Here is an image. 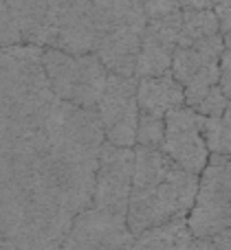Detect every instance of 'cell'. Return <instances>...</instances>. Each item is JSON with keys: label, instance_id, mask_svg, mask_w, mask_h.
<instances>
[{"label": "cell", "instance_id": "cell-1", "mask_svg": "<svg viewBox=\"0 0 231 250\" xmlns=\"http://www.w3.org/2000/svg\"><path fill=\"white\" fill-rule=\"evenodd\" d=\"M198 191V176L167 158L161 149L135 147V178L128 204V226L135 235L187 220Z\"/></svg>", "mask_w": 231, "mask_h": 250}, {"label": "cell", "instance_id": "cell-3", "mask_svg": "<svg viewBox=\"0 0 231 250\" xmlns=\"http://www.w3.org/2000/svg\"><path fill=\"white\" fill-rule=\"evenodd\" d=\"M110 26L97 48L110 75L135 77L145 33V0H108Z\"/></svg>", "mask_w": 231, "mask_h": 250}, {"label": "cell", "instance_id": "cell-20", "mask_svg": "<svg viewBox=\"0 0 231 250\" xmlns=\"http://www.w3.org/2000/svg\"><path fill=\"white\" fill-rule=\"evenodd\" d=\"M227 104H229L227 95L220 90V86H214L205 97H203V101L194 110H196L201 117H205V119H209V117H223L225 110H227Z\"/></svg>", "mask_w": 231, "mask_h": 250}, {"label": "cell", "instance_id": "cell-6", "mask_svg": "<svg viewBox=\"0 0 231 250\" xmlns=\"http://www.w3.org/2000/svg\"><path fill=\"white\" fill-rule=\"evenodd\" d=\"M110 26V2L108 0H70L62 18L57 38L48 48L88 55L97 53L106 31Z\"/></svg>", "mask_w": 231, "mask_h": 250}, {"label": "cell", "instance_id": "cell-8", "mask_svg": "<svg viewBox=\"0 0 231 250\" xmlns=\"http://www.w3.org/2000/svg\"><path fill=\"white\" fill-rule=\"evenodd\" d=\"M106 143L117 147H137V125H139V101H137V79L123 75H110L104 97L97 105Z\"/></svg>", "mask_w": 231, "mask_h": 250}, {"label": "cell", "instance_id": "cell-10", "mask_svg": "<svg viewBox=\"0 0 231 250\" xmlns=\"http://www.w3.org/2000/svg\"><path fill=\"white\" fill-rule=\"evenodd\" d=\"M203 121L205 117H201L189 105L172 110L165 117V136L161 151L194 176H201L211 156L203 138Z\"/></svg>", "mask_w": 231, "mask_h": 250}, {"label": "cell", "instance_id": "cell-16", "mask_svg": "<svg viewBox=\"0 0 231 250\" xmlns=\"http://www.w3.org/2000/svg\"><path fill=\"white\" fill-rule=\"evenodd\" d=\"M176 222L159 226V229H150V230H145V233L137 235L135 248L132 250H176V244H174Z\"/></svg>", "mask_w": 231, "mask_h": 250}, {"label": "cell", "instance_id": "cell-5", "mask_svg": "<svg viewBox=\"0 0 231 250\" xmlns=\"http://www.w3.org/2000/svg\"><path fill=\"white\" fill-rule=\"evenodd\" d=\"M225 53V38L201 40L192 46H179L172 62V77L183 86L185 105L196 108L203 97L218 86L220 79V57Z\"/></svg>", "mask_w": 231, "mask_h": 250}, {"label": "cell", "instance_id": "cell-9", "mask_svg": "<svg viewBox=\"0 0 231 250\" xmlns=\"http://www.w3.org/2000/svg\"><path fill=\"white\" fill-rule=\"evenodd\" d=\"M132 178H135V147H117L104 143L91 207L126 217L132 193Z\"/></svg>", "mask_w": 231, "mask_h": 250}, {"label": "cell", "instance_id": "cell-26", "mask_svg": "<svg viewBox=\"0 0 231 250\" xmlns=\"http://www.w3.org/2000/svg\"><path fill=\"white\" fill-rule=\"evenodd\" d=\"M216 2H218V0H214V4H216Z\"/></svg>", "mask_w": 231, "mask_h": 250}, {"label": "cell", "instance_id": "cell-23", "mask_svg": "<svg viewBox=\"0 0 231 250\" xmlns=\"http://www.w3.org/2000/svg\"><path fill=\"white\" fill-rule=\"evenodd\" d=\"M183 9H214V0H179Z\"/></svg>", "mask_w": 231, "mask_h": 250}, {"label": "cell", "instance_id": "cell-11", "mask_svg": "<svg viewBox=\"0 0 231 250\" xmlns=\"http://www.w3.org/2000/svg\"><path fill=\"white\" fill-rule=\"evenodd\" d=\"M181 24H183V11L148 20L135 73L139 79L172 75V62H174V53L179 48Z\"/></svg>", "mask_w": 231, "mask_h": 250}, {"label": "cell", "instance_id": "cell-19", "mask_svg": "<svg viewBox=\"0 0 231 250\" xmlns=\"http://www.w3.org/2000/svg\"><path fill=\"white\" fill-rule=\"evenodd\" d=\"M22 44V33L9 11L7 0H0V48Z\"/></svg>", "mask_w": 231, "mask_h": 250}, {"label": "cell", "instance_id": "cell-17", "mask_svg": "<svg viewBox=\"0 0 231 250\" xmlns=\"http://www.w3.org/2000/svg\"><path fill=\"white\" fill-rule=\"evenodd\" d=\"M163 136H165V119L141 112L139 125H137V145L150 147V149H161Z\"/></svg>", "mask_w": 231, "mask_h": 250}, {"label": "cell", "instance_id": "cell-2", "mask_svg": "<svg viewBox=\"0 0 231 250\" xmlns=\"http://www.w3.org/2000/svg\"><path fill=\"white\" fill-rule=\"evenodd\" d=\"M42 60L44 73L57 99L79 108L99 105L110 73L97 53L70 55L57 48H44Z\"/></svg>", "mask_w": 231, "mask_h": 250}, {"label": "cell", "instance_id": "cell-18", "mask_svg": "<svg viewBox=\"0 0 231 250\" xmlns=\"http://www.w3.org/2000/svg\"><path fill=\"white\" fill-rule=\"evenodd\" d=\"M174 244H176V250H214V239H205L194 235L187 226V220L176 222Z\"/></svg>", "mask_w": 231, "mask_h": 250}, {"label": "cell", "instance_id": "cell-12", "mask_svg": "<svg viewBox=\"0 0 231 250\" xmlns=\"http://www.w3.org/2000/svg\"><path fill=\"white\" fill-rule=\"evenodd\" d=\"M69 2L70 0H7L22 42L42 48H48L57 38Z\"/></svg>", "mask_w": 231, "mask_h": 250}, {"label": "cell", "instance_id": "cell-21", "mask_svg": "<svg viewBox=\"0 0 231 250\" xmlns=\"http://www.w3.org/2000/svg\"><path fill=\"white\" fill-rule=\"evenodd\" d=\"M220 90L227 95V99L231 101V51L225 48L223 57H220V79H218Z\"/></svg>", "mask_w": 231, "mask_h": 250}, {"label": "cell", "instance_id": "cell-14", "mask_svg": "<svg viewBox=\"0 0 231 250\" xmlns=\"http://www.w3.org/2000/svg\"><path fill=\"white\" fill-rule=\"evenodd\" d=\"M214 35H223L214 9H183L179 46H192V44L214 38Z\"/></svg>", "mask_w": 231, "mask_h": 250}, {"label": "cell", "instance_id": "cell-13", "mask_svg": "<svg viewBox=\"0 0 231 250\" xmlns=\"http://www.w3.org/2000/svg\"><path fill=\"white\" fill-rule=\"evenodd\" d=\"M137 101L143 114L165 119L172 110L185 105V90L172 75L137 79Z\"/></svg>", "mask_w": 231, "mask_h": 250}, {"label": "cell", "instance_id": "cell-25", "mask_svg": "<svg viewBox=\"0 0 231 250\" xmlns=\"http://www.w3.org/2000/svg\"><path fill=\"white\" fill-rule=\"evenodd\" d=\"M223 117H225V119H227V121L231 123V101L227 104V110H225V114H223Z\"/></svg>", "mask_w": 231, "mask_h": 250}, {"label": "cell", "instance_id": "cell-22", "mask_svg": "<svg viewBox=\"0 0 231 250\" xmlns=\"http://www.w3.org/2000/svg\"><path fill=\"white\" fill-rule=\"evenodd\" d=\"M214 13L218 18V24H220V33H229L231 31V0H218L214 4Z\"/></svg>", "mask_w": 231, "mask_h": 250}, {"label": "cell", "instance_id": "cell-15", "mask_svg": "<svg viewBox=\"0 0 231 250\" xmlns=\"http://www.w3.org/2000/svg\"><path fill=\"white\" fill-rule=\"evenodd\" d=\"M203 138L211 156L231 158V123L225 117H209L203 121Z\"/></svg>", "mask_w": 231, "mask_h": 250}, {"label": "cell", "instance_id": "cell-4", "mask_svg": "<svg viewBox=\"0 0 231 250\" xmlns=\"http://www.w3.org/2000/svg\"><path fill=\"white\" fill-rule=\"evenodd\" d=\"M194 235L214 239L231 229V158L209 156V163L198 176V191L187 215Z\"/></svg>", "mask_w": 231, "mask_h": 250}, {"label": "cell", "instance_id": "cell-7", "mask_svg": "<svg viewBox=\"0 0 231 250\" xmlns=\"http://www.w3.org/2000/svg\"><path fill=\"white\" fill-rule=\"evenodd\" d=\"M135 239L123 215L88 207L73 217L60 250H132Z\"/></svg>", "mask_w": 231, "mask_h": 250}, {"label": "cell", "instance_id": "cell-24", "mask_svg": "<svg viewBox=\"0 0 231 250\" xmlns=\"http://www.w3.org/2000/svg\"><path fill=\"white\" fill-rule=\"evenodd\" d=\"M223 38H225V48H229V51H231V31H229V33H225Z\"/></svg>", "mask_w": 231, "mask_h": 250}]
</instances>
